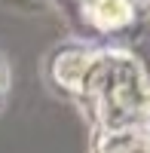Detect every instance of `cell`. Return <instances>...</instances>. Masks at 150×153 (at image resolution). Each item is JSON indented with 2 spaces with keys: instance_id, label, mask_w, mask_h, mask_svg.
Masks as SVG:
<instances>
[{
  "instance_id": "cell-5",
  "label": "cell",
  "mask_w": 150,
  "mask_h": 153,
  "mask_svg": "<svg viewBox=\"0 0 150 153\" xmlns=\"http://www.w3.org/2000/svg\"><path fill=\"white\" fill-rule=\"evenodd\" d=\"M3 89H6V71L0 68V92H3Z\"/></svg>"
},
{
  "instance_id": "cell-2",
  "label": "cell",
  "mask_w": 150,
  "mask_h": 153,
  "mask_svg": "<svg viewBox=\"0 0 150 153\" xmlns=\"http://www.w3.org/2000/svg\"><path fill=\"white\" fill-rule=\"evenodd\" d=\"M95 153H150V132L147 129L101 132L95 138Z\"/></svg>"
},
{
  "instance_id": "cell-3",
  "label": "cell",
  "mask_w": 150,
  "mask_h": 153,
  "mask_svg": "<svg viewBox=\"0 0 150 153\" xmlns=\"http://www.w3.org/2000/svg\"><path fill=\"white\" fill-rule=\"evenodd\" d=\"M92 19L98 28L114 31V28L129 25L132 6H129V0H92Z\"/></svg>"
},
{
  "instance_id": "cell-1",
  "label": "cell",
  "mask_w": 150,
  "mask_h": 153,
  "mask_svg": "<svg viewBox=\"0 0 150 153\" xmlns=\"http://www.w3.org/2000/svg\"><path fill=\"white\" fill-rule=\"evenodd\" d=\"M86 101L101 132L147 129L150 132V76L126 52L89 55L71 86Z\"/></svg>"
},
{
  "instance_id": "cell-4",
  "label": "cell",
  "mask_w": 150,
  "mask_h": 153,
  "mask_svg": "<svg viewBox=\"0 0 150 153\" xmlns=\"http://www.w3.org/2000/svg\"><path fill=\"white\" fill-rule=\"evenodd\" d=\"M132 58L138 61V65L144 68V74L150 76V12L138 25V34H135V55Z\"/></svg>"
}]
</instances>
